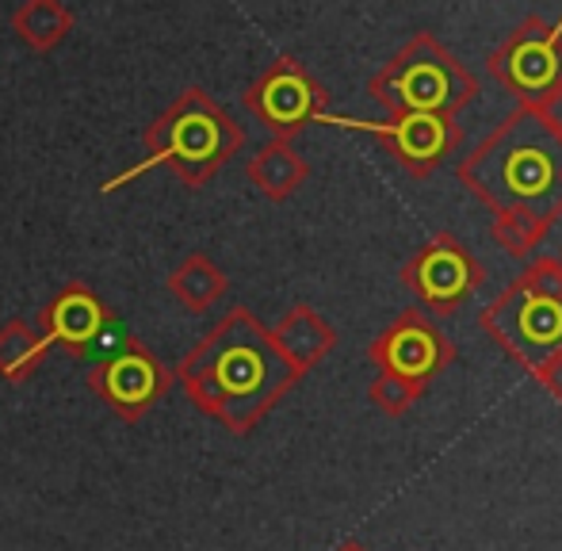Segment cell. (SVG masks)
<instances>
[{
	"mask_svg": "<svg viewBox=\"0 0 562 551\" xmlns=\"http://www.w3.org/2000/svg\"><path fill=\"white\" fill-rule=\"evenodd\" d=\"M172 375L195 411L215 417L234 437H249L303 383L249 306H234L218 318V326L180 357Z\"/></svg>",
	"mask_w": 562,
	"mask_h": 551,
	"instance_id": "1",
	"label": "cell"
},
{
	"mask_svg": "<svg viewBox=\"0 0 562 551\" xmlns=\"http://www.w3.org/2000/svg\"><path fill=\"white\" fill-rule=\"evenodd\" d=\"M459 180L494 215H520L551 230L562 215V138L532 108H517L459 161Z\"/></svg>",
	"mask_w": 562,
	"mask_h": 551,
	"instance_id": "2",
	"label": "cell"
},
{
	"mask_svg": "<svg viewBox=\"0 0 562 551\" xmlns=\"http://www.w3.org/2000/svg\"><path fill=\"white\" fill-rule=\"evenodd\" d=\"M142 146H146V157L134 169H126L123 177L108 180L104 192L131 184V180H138L142 172L157 169V165L172 169V177L180 184L203 188L223 165L241 154L245 131L237 127L226 108H218L200 85H192L149 123L146 135H142Z\"/></svg>",
	"mask_w": 562,
	"mask_h": 551,
	"instance_id": "3",
	"label": "cell"
},
{
	"mask_svg": "<svg viewBox=\"0 0 562 551\" xmlns=\"http://www.w3.org/2000/svg\"><path fill=\"white\" fill-rule=\"evenodd\" d=\"M386 115H445L456 120L474 100L479 85L440 38L414 35L368 85Z\"/></svg>",
	"mask_w": 562,
	"mask_h": 551,
	"instance_id": "4",
	"label": "cell"
},
{
	"mask_svg": "<svg viewBox=\"0 0 562 551\" xmlns=\"http://www.w3.org/2000/svg\"><path fill=\"white\" fill-rule=\"evenodd\" d=\"M479 326L505 357L532 375L562 352V299L513 280L494 303L482 306Z\"/></svg>",
	"mask_w": 562,
	"mask_h": 551,
	"instance_id": "5",
	"label": "cell"
},
{
	"mask_svg": "<svg viewBox=\"0 0 562 551\" xmlns=\"http://www.w3.org/2000/svg\"><path fill=\"white\" fill-rule=\"evenodd\" d=\"M85 383L108 411H115L126 425H138L161 398H169L177 375L146 341L123 334L92 360Z\"/></svg>",
	"mask_w": 562,
	"mask_h": 551,
	"instance_id": "6",
	"label": "cell"
},
{
	"mask_svg": "<svg viewBox=\"0 0 562 551\" xmlns=\"http://www.w3.org/2000/svg\"><path fill=\"white\" fill-rule=\"evenodd\" d=\"M241 104L272 138H295L311 123H318L329 108V92L303 61L276 58L249 89L241 92Z\"/></svg>",
	"mask_w": 562,
	"mask_h": 551,
	"instance_id": "7",
	"label": "cell"
},
{
	"mask_svg": "<svg viewBox=\"0 0 562 551\" xmlns=\"http://www.w3.org/2000/svg\"><path fill=\"white\" fill-rule=\"evenodd\" d=\"M486 69L502 89L520 100V108H536L540 100H548L562 89V20L548 23L540 15L525 20L490 54Z\"/></svg>",
	"mask_w": 562,
	"mask_h": 551,
	"instance_id": "8",
	"label": "cell"
},
{
	"mask_svg": "<svg viewBox=\"0 0 562 551\" xmlns=\"http://www.w3.org/2000/svg\"><path fill=\"white\" fill-rule=\"evenodd\" d=\"M486 269L479 257L456 238V234H432L422 249L406 261L402 283L417 295V303L429 314H456L459 306L471 303V295L482 288Z\"/></svg>",
	"mask_w": 562,
	"mask_h": 551,
	"instance_id": "9",
	"label": "cell"
},
{
	"mask_svg": "<svg viewBox=\"0 0 562 551\" xmlns=\"http://www.w3.org/2000/svg\"><path fill=\"white\" fill-rule=\"evenodd\" d=\"M368 360L379 372L402 375V380L429 387L456 360V345L448 341V334L437 326V318L429 311L409 306L368 345Z\"/></svg>",
	"mask_w": 562,
	"mask_h": 551,
	"instance_id": "10",
	"label": "cell"
},
{
	"mask_svg": "<svg viewBox=\"0 0 562 551\" xmlns=\"http://www.w3.org/2000/svg\"><path fill=\"white\" fill-rule=\"evenodd\" d=\"M115 314L104 306V299L85 280H69L50 303L43 306V337L58 349H66L77 360H92L112 341Z\"/></svg>",
	"mask_w": 562,
	"mask_h": 551,
	"instance_id": "11",
	"label": "cell"
},
{
	"mask_svg": "<svg viewBox=\"0 0 562 551\" xmlns=\"http://www.w3.org/2000/svg\"><path fill=\"white\" fill-rule=\"evenodd\" d=\"M360 127L371 131L379 142H386L394 161L417 180L432 177L440 161L456 154L459 142H463L459 123L445 120V115H386L383 123H360Z\"/></svg>",
	"mask_w": 562,
	"mask_h": 551,
	"instance_id": "12",
	"label": "cell"
},
{
	"mask_svg": "<svg viewBox=\"0 0 562 551\" xmlns=\"http://www.w3.org/2000/svg\"><path fill=\"white\" fill-rule=\"evenodd\" d=\"M268 334H272V345L280 349V357L299 372V380H306L337 349V329L306 303L291 306Z\"/></svg>",
	"mask_w": 562,
	"mask_h": 551,
	"instance_id": "13",
	"label": "cell"
},
{
	"mask_svg": "<svg viewBox=\"0 0 562 551\" xmlns=\"http://www.w3.org/2000/svg\"><path fill=\"white\" fill-rule=\"evenodd\" d=\"M245 177H249V184L257 188L265 200L283 203L306 184V177H311V165H306V157L299 154L288 138H272L249 157V165H245Z\"/></svg>",
	"mask_w": 562,
	"mask_h": 551,
	"instance_id": "14",
	"label": "cell"
},
{
	"mask_svg": "<svg viewBox=\"0 0 562 551\" xmlns=\"http://www.w3.org/2000/svg\"><path fill=\"white\" fill-rule=\"evenodd\" d=\"M226 288H229L226 272L207 254H188L169 272V295L192 314H207L226 295Z\"/></svg>",
	"mask_w": 562,
	"mask_h": 551,
	"instance_id": "15",
	"label": "cell"
},
{
	"mask_svg": "<svg viewBox=\"0 0 562 551\" xmlns=\"http://www.w3.org/2000/svg\"><path fill=\"white\" fill-rule=\"evenodd\" d=\"M12 31L35 54H50L74 31V12L66 0H23L12 12Z\"/></svg>",
	"mask_w": 562,
	"mask_h": 551,
	"instance_id": "16",
	"label": "cell"
},
{
	"mask_svg": "<svg viewBox=\"0 0 562 551\" xmlns=\"http://www.w3.org/2000/svg\"><path fill=\"white\" fill-rule=\"evenodd\" d=\"M50 341L43 329L27 326L23 318H12L0 326V380L4 383H27L35 368H43Z\"/></svg>",
	"mask_w": 562,
	"mask_h": 551,
	"instance_id": "17",
	"label": "cell"
},
{
	"mask_svg": "<svg viewBox=\"0 0 562 551\" xmlns=\"http://www.w3.org/2000/svg\"><path fill=\"white\" fill-rule=\"evenodd\" d=\"M490 234H494L497 246H502L509 257H517V261H528V257L536 254V246L548 238V230H543L540 223H532V218H520V215H494Z\"/></svg>",
	"mask_w": 562,
	"mask_h": 551,
	"instance_id": "18",
	"label": "cell"
},
{
	"mask_svg": "<svg viewBox=\"0 0 562 551\" xmlns=\"http://www.w3.org/2000/svg\"><path fill=\"white\" fill-rule=\"evenodd\" d=\"M422 395H425L422 383H409V380H402V375H391V372H379L375 380H371V387H368L371 406H375L379 414H386V417L409 414V406H414Z\"/></svg>",
	"mask_w": 562,
	"mask_h": 551,
	"instance_id": "19",
	"label": "cell"
},
{
	"mask_svg": "<svg viewBox=\"0 0 562 551\" xmlns=\"http://www.w3.org/2000/svg\"><path fill=\"white\" fill-rule=\"evenodd\" d=\"M532 380L540 383V387H548L551 398H555V403L562 406V352H555V357H551L543 368H536Z\"/></svg>",
	"mask_w": 562,
	"mask_h": 551,
	"instance_id": "20",
	"label": "cell"
},
{
	"mask_svg": "<svg viewBox=\"0 0 562 551\" xmlns=\"http://www.w3.org/2000/svg\"><path fill=\"white\" fill-rule=\"evenodd\" d=\"M532 112L540 115V120L548 123V127L562 138V89H559V92H551L548 100H540V104H536Z\"/></svg>",
	"mask_w": 562,
	"mask_h": 551,
	"instance_id": "21",
	"label": "cell"
},
{
	"mask_svg": "<svg viewBox=\"0 0 562 551\" xmlns=\"http://www.w3.org/2000/svg\"><path fill=\"white\" fill-rule=\"evenodd\" d=\"M337 551H368V548H363L360 540H345V544H340Z\"/></svg>",
	"mask_w": 562,
	"mask_h": 551,
	"instance_id": "22",
	"label": "cell"
},
{
	"mask_svg": "<svg viewBox=\"0 0 562 551\" xmlns=\"http://www.w3.org/2000/svg\"><path fill=\"white\" fill-rule=\"evenodd\" d=\"M559 261H562V257H559Z\"/></svg>",
	"mask_w": 562,
	"mask_h": 551,
	"instance_id": "23",
	"label": "cell"
}]
</instances>
